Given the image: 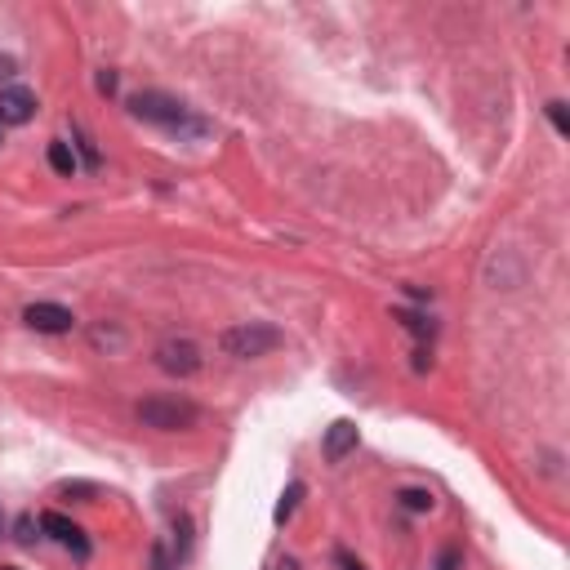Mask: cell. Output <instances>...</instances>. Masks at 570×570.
<instances>
[{
	"instance_id": "obj_1",
	"label": "cell",
	"mask_w": 570,
	"mask_h": 570,
	"mask_svg": "<svg viewBox=\"0 0 570 570\" xmlns=\"http://www.w3.org/2000/svg\"><path fill=\"white\" fill-rule=\"evenodd\" d=\"M125 108H129L134 120H147V125H161V129H174V134H192V138H201V134L210 129L206 120H197V116L188 112L183 99L161 94V90H138Z\"/></svg>"
},
{
	"instance_id": "obj_2",
	"label": "cell",
	"mask_w": 570,
	"mask_h": 570,
	"mask_svg": "<svg viewBox=\"0 0 570 570\" xmlns=\"http://www.w3.org/2000/svg\"><path fill=\"white\" fill-rule=\"evenodd\" d=\"M134 419L143 428H156V433H183L201 419V410L188 397H143L134 406Z\"/></svg>"
},
{
	"instance_id": "obj_3",
	"label": "cell",
	"mask_w": 570,
	"mask_h": 570,
	"mask_svg": "<svg viewBox=\"0 0 570 570\" xmlns=\"http://www.w3.org/2000/svg\"><path fill=\"white\" fill-rule=\"evenodd\" d=\"M285 343V335L276 330V326H267V321H245V326H228L224 335H219V347L236 356V361H259V356H267V352H276Z\"/></svg>"
},
{
	"instance_id": "obj_4",
	"label": "cell",
	"mask_w": 570,
	"mask_h": 570,
	"mask_svg": "<svg viewBox=\"0 0 570 570\" xmlns=\"http://www.w3.org/2000/svg\"><path fill=\"white\" fill-rule=\"evenodd\" d=\"M156 365L165 374H174V379H188V374H197L206 365V356H201V347L192 339H165L156 347Z\"/></svg>"
},
{
	"instance_id": "obj_5",
	"label": "cell",
	"mask_w": 570,
	"mask_h": 570,
	"mask_svg": "<svg viewBox=\"0 0 570 570\" xmlns=\"http://www.w3.org/2000/svg\"><path fill=\"white\" fill-rule=\"evenodd\" d=\"M22 321H27L36 335H72V330H76V317H72L63 303H27V308H22Z\"/></svg>"
},
{
	"instance_id": "obj_6",
	"label": "cell",
	"mask_w": 570,
	"mask_h": 570,
	"mask_svg": "<svg viewBox=\"0 0 570 570\" xmlns=\"http://www.w3.org/2000/svg\"><path fill=\"white\" fill-rule=\"evenodd\" d=\"M40 531H45L54 544H63L76 562H85V557H90V539H85V531H81L76 522H67L63 513H45V517H40Z\"/></svg>"
},
{
	"instance_id": "obj_7",
	"label": "cell",
	"mask_w": 570,
	"mask_h": 570,
	"mask_svg": "<svg viewBox=\"0 0 570 570\" xmlns=\"http://www.w3.org/2000/svg\"><path fill=\"white\" fill-rule=\"evenodd\" d=\"M36 116V94L22 90V85H9L0 90V125H27Z\"/></svg>"
},
{
	"instance_id": "obj_8",
	"label": "cell",
	"mask_w": 570,
	"mask_h": 570,
	"mask_svg": "<svg viewBox=\"0 0 570 570\" xmlns=\"http://www.w3.org/2000/svg\"><path fill=\"white\" fill-rule=\"evenodd\" d=\"M356 442H361V433H356V424H352V419L330 424V433H326V459H330V463H339L343 455H352V451H356Z\"/></svg>"
},
{
	"instance_id": "obj_9",
	"label": "cell",
	"mask_w": 570,
	"mask_h": 570,
	"mask_svg": "<svg viewBox=\"0 0 570 570\" xmlns=\"http://www.w3.org/2000/svg\"><path fill=\"white\" fill-rule=\"evenodd\" d=\"M45 156H49V170H54V174H63V179H76V170H81V156H76V147H72V143L54 138Z\"/></svg>"
},
{
	"instance_id": "obj_10",
	"label": "cell",
	"mask_w": 570,
	"mask_h": 570,
	"mask_svg": "<svg viewBox=\"0 0 570 570\" xmlns=\"http://www.w3.org/2000/svg\"><path fill=\"white\" fill-rule=\"evenodd\" d=\"M303 495H308V486H303V481H290V486L281 490V504H276L272 522H276V526H285V522L294 517V508H299V499H303Z\"/></svg>"
},
{
	"instance_id": "obj_11",
	"label": "cell",
	"mask_w": 570,
	"mask_h": 570,
	"mask_svg": "<svg viewBox=\"0 0 570 570\" xmlns=\"http://www.w3.org/2000/svg\"><path fill=\"white\" fill-rule=\"evenodd\" d=\"M392 317H397V321H401V326H406V330H410V335H415L419 343H428L433 335H437V326H433L424 312H406V308H397Z\"/></svg>"
},
{
	"instance_id": "obj_12",
	"label": "cell",
	"mask_w": 570,
	"mask_h": 570,
	"mask_svg": "<svg viewBox=\"0 0 570 570\" xmlns=\"http://www.w3.org/2000/svg\"><path fill=\"white\" fill-rule=\"evenodd\" d=\"M397 499H401V508H406V513H433V504H437V499H433V490H419V486L401 490Z\"/></svg>"
},
{
	"instance_id": "obj_13",
	"label": "cell",
	"mask_w": 570,
	"mask_h": 570,
	"mask_svg": "<svg viewBox=\"0 0 570 570\" xmlns=\"http://www.w3.org/2000/svg\"><path fill=\"white\" fill-rule=\"evenodd\" d=\"M174 535H179V539H174L179 562H188V553H192V517H188V513H179V517H174Z\"/></svg>"
},
{
	"instance_id": "obj_14",
	"label": "cell",
	"mask_w": 570,
	"mask_h": 570,
	"mask_svg": "<svg viewBox=\"0 0 570 570\" xmlns=\"http://www.w3.org/2000/svg\"><path fill=\"white\" fill-rule=\"evenodd\" d=\"M36 531H40V522H36L31 513H22V517H18V526H13V535H18V544H22V548H31V544H36Z\"/></svg>"
},
{
	"instance_id": "obj_15",
	"label": "cell",
	"mask_w": 570,
	"mask_h": 570,
	"mask_svg": "<svg viewBox=\"0 0 570 570\" xmlns=\"http://www.w3.org/2000/svg\"><path fill=\"white\" fill-rule=\"evenodd\" d=\"M72 134H76V147H81V161H85L90 170H99V147H94V143L85 138V129H81V125H72Z\"/></svg>"
},
{
	"instance_id": "obj_16",
	"label": "cell",
	"mask_w": 570,
	"mask_h": 570,
	"mask_svg": "<svg viewBox=\"0 0 570 570\" xmlns=\"http://www.w3.org/2000/svg\"><path fill=\"white\" fill-rule=\"evenodd\" d=\"M548 120H553V129H557L562 138L570 134V116H566V103H562V99H553V103H548Z\"/></svg>"
},
{
	"instance_id": "obj_17",
	"label": "cell",
	"mask_w": 570,
	"mask_h": 570,
	"mask_svg": "<svg viewBox=\"0 0 570 570\" xmlns=\"http://www.w3.org/2000/svg\"><path fill=\"white\" fill-rule=\"evenodd\" d=\"M152 570H174V566H170V553H165V544H152Z\"/></svg>"
},
{
	"instance_id": "obj_18",
	"label": "cell",
	"mask_w": 570,
	"mask_h": 570,
	"mask_svg": "<svg viewBox=\"0 0 570 570\" xmlns=\"http://www.w3.org/2000/svg\"><path fill=\"white\" fill-rule=\"evenodd\" d=\"M99 94H108V99L116 94V72H108V67L99 72Z\"/></svg>"
},
{
	"instance_id": "obj_19",
	"label": "cell",
	"mask_w": 570,
	"mask_h": 570,
	"mask_svg": "<svg viewBox=\"0 0 570 570\" xmlns=\"http://www.w3.org/2000/svg\"><path fill=\"white\" fill-rule=\"evenodd\" d=\"M415 370H419V374H424V370H433V352H428V347H419V352H415Z\"/></svg>"
},
{
	"instance_id": "obj_20",
	"label": "cell",
	"mask_w": 570,
	"mask_h": 570,
	"mask_svg": "<svg viewBox=\"0 0 570 570\" xmlns=\"http://www.w3.org/2000/svg\"><path fill=\"white\" fill-rule=\"evenodd\" d=\"M459 566V548H446V553H442V566L437 570H455Z\"/></svg>"
},
{
	"instance_id": "obj_21",
	"label": "cell",
	"mask_w": 570,
	"mask_h": 570,
	"mask_svg": "<svg viewBox=\"0 0 570 570\" xmlns=\"http://www.w3.org/2000/svg\"><path fill=\"white\" fill-rule=\"evenodd\" d=\"M13 67H18V63H13L9 54H0V81H9V76H13Z\"/></svg>"
},
{
	"instance_id": "obj_22",
	"label": "cell",
	"mask_w": 570,
	"mask_h": 570,
	"mask_svg": "<svg viewBox=\"0 0 570 570\" xmlns=\"http://www.w3.org/2000/svg\"><path fill=\"white\" fill-rule=\"evenodd\" d=\"M339 566H343V570H365V566H361V562H352V557H347L343 548H339Z\"/></svg>"
},
{
	"instance_id": "obj_23",
	"label": "cell",
	"mask_w": 570,
	"mask_h": 570,
	"mask_svg": "<svg viewBox=\"0 0 570 570\" xmlns=\"http://www.w3.org/2000/svg\"><path fill=\"white\" fill-rule=\"evenodd\" d=\"M0 535H4V513H0Z\"/></svg>"
},
{
	"instance_id": "obj_24",
	"label": "cell",
	"mask_w": 570,
	"mask_h": 570,
	"mask_svg": "<svg viewBox=\"0 0 570 570\" xmlns=\"http://www.w3.org/2000/svg\"><path fill=\"white\" fill-rule=\"evenodd\" d=\"M0 143H4V125H0Z\"/></svg>"
},
{
	"instance_id": "obj_25",
	"label": "cell",
	"mask_w": 570,
	"mask_h": 570,
	"mask_svg": "<svg viewBox=\"0 0 570 570\" xmlns=\"http://www.w3.org/2000/svg\"><path fill=\"white\" fill-rule=\"evenodd\" d=\"M0 570H18V566H0Z\"/></svg>"
}]
</instances>
